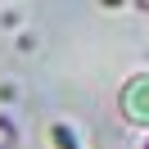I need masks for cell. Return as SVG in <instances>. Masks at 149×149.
Listing matches in <instances>:
<instances>
[{
	"instance_id": "1",
	"label": "cell",
	"mask_w": 149,
	"mask_h": 149,
	"mask_svg": "<svg viewBox=\"0 0 149 149\" xmlns=\"http://www.w3.org/2000/svg\"><path fill=\"white\" fill-rule=\"evenodd\" d=\"M122 118L136 127H149V72H136L122 86Z\"/></svg>"
}]
</instances>
